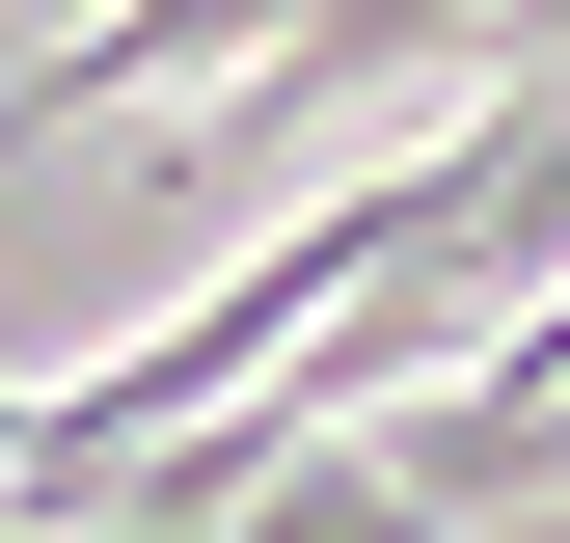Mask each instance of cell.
Returning a JSON list of instances; mask_svg holds the SVG:
<instances>
[{"label": "cell", "mask_w": 570, "mask_h": 543, "mask_svg": "<svg viewBox=\"0 0 570 543\" xmlns=\"http://www.w3.org/2000/svg\"><path fill=\"white\" fill-rule=\"evenodd\" d=\"M272 28H299V0H82V28H55L28 82H0V164H55V136H109L136 82H245Z\"/></svg>", "instance_id": "cell-1"}]
</instances>
